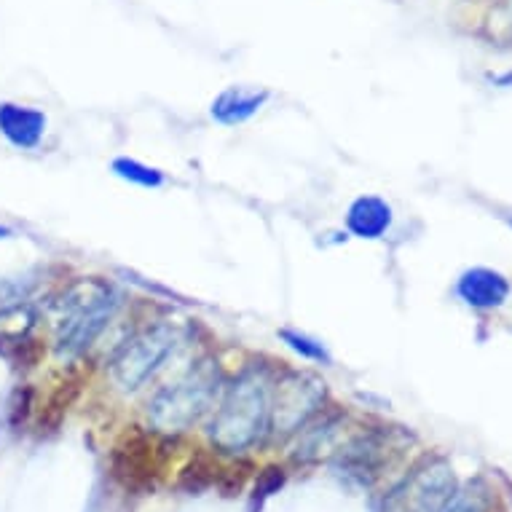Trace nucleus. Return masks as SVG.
Listing matches in <instances>:
<instances>
[{
    "label": "nucleus",
    "mask_w": 512,
    "mask_h": 512,
    "mask_svg": "<svg viewBox=\"0 0 512 512\" xmlns=\"http://www.w3.org/2000/svg\"><path fill=\"white\" fill-rule=\"evenodd\" d=\"M491 510V488L483 480H472L464 488H456L451 499L437 512H488Z\"/></svg>",
    "instance_id": "nucleus-12"
},
{
    "label": "nucleus",
    "mask_w": 512,
    "mask_h": 512,
    "mask_svg": "<svg viewBox=\"0 0 512 512\" xmlns=\"http://www.w3.org/2000/svg\"><path fill=\"white\" fill-rule=\"evenodd\" d=\"M271 376L263 365H247L223 389L212 413V445L223 454H247L269 437L271 427Z\"/></svg>",
    "instance_id": "nucleus-1"
},
{
    "label": "nucleus",
    "mask_w": 512,
    "mask_h": 512,
    "mask_svg": "<svg viewBox=\"0 0 512 512\" xmlns=\"http://www.w3.org/2000/svg\"><path fill=\"white\" fill-rule=\"evenodd\" d=\"M504 218H507V223H510V226H512V210L507 212V215H504Z\"/></svg>",
    "instance_id": "nucleus-15"
},
{
    "label": "nucleus",
    "mask_w": 512,
    "mask_h": 512,
    "mask_svg": "<svg viewBox=\"0 0 512 512\" xmlns=\"http://www.w3.org/2000/svg\"><path fill=\"white\" fill-rule=\"evenodd\" d=\"M0 234H6V231H3V228H0Z\"/></svg>",
    "instance_id": "nucleus-16"
},
{
    "label": "nucleus",
    "mask_w": 512,
    "mask_h": 512,
    "mask_svg": "<svg viewBox=\"0 0 512 512\" xmlns=\"http://www.w3.org/2000/svg\"><path fill=\"white\" fill-rule=\"evenodd\" d=\"M113 172L121 180H126V183L143 185V188H159V185H164V175H161L159 169L148 167V164L137 159H116L113 161Z\"/></svg>",
    "instance_id": "nucleus-13"
},
{
    "label": "nucleus",
    "mask_w": 512,
    "mask_h": 512,
    "mask_svg": "<svg viewBox=\"0 0 512 512\" xmlns=\"http://www.w3.org/2000/svg\"><path fill=\"white\" fill-rule=\"evenodd\" d=\"M459 298L472 309H499L510 298V282L494 269H470L459 277Z\"/></svg>",
    "instance_id": "nucleus-7"
},
{
    "label": "nucleus",
    "mask_w": 512,
    "mask_h": 512,
    "mask_svg": "<svg viewBox=\"0 0 512 512\" xmlns=\"http://www.w3.org/2000/svg\"><path fill=\"white\" fill-rule=\"evenodd\" d=\"M223 392V373L215 360H199L183 376L161 387L148 403V421L161 435H183L215 411Z\"/></svg>",
    "instance_id": "nucleus-2"
},
{
    "label": "nucleus",
    "mask_w": 512,
    "mask_h": 512,
    "mask_svg": "<svg viewBox=\"0 0 512 512\" xmlns=\"http://www.w3.org/2000/svg\"><path fill=\"white\" fill-rule=\"evenodd\" d=\"M341 419L338 416H330V419H322L317 424H311V427H303V437L301 443H298V454L295 459H301V462H317L322 456L333 451V443H336L338 432H341Z\"/></svg>",
    "instance_id": "nucleus-11"
},
{
    "label": "nucleus",
    "mask_w": 512,
    "mask_h": 512,
    "mask_svg": "<svg viewBox=\"0 0 512 512\" xmlns=\"http://www.w3.org/2000/svg\"><path fill=\"white\" fill-rule=\"evenodd\" d=\"M269 102L266 89H247V86H231L226 92H220L212 102V116L215 121L226 126H236L250 121L258 110Z\"/></svg>",
    "instance_id": "nucleus-9"
},
{
    "label": "nucleus",
    "mask_w": 512,
    "mask_h": 512,
    "mask_svg": "<svg viewBox=\"0 0 512 512\" xmlns=\"http://www.w3.org/2000/svg\"><path fill=\"white\" fill-rule=\"evenodd\" d=\"M279 336L285 341L293 352H298L303 360H311V362H330V354L325 346L314 341V338L303 336V333H295V330H279Z\"/></svg>",
    "instance_id": "nucleus-14"
},
{
    "label": "nucleus",
    "mask_w": 512,
    "mask_h": 512,
    "mask_svg": "<svg viewBox=\"0 0 512 512\" xmlns=\"http://www.w3.org/2000/svg\"><path fill=\"white\" fill-rule=\"evenodd\" d=\"M118 293L110 285L92 282L78 290L68 303L57 328V354L62 360H76L100 338L118 311Z\"/></svg>",
    "instance_id": "nucleus-3"
},
{
    "label": "nucleus",
    "mask_w": 512,
    "mask_h": 512,
    "mask_svg": "<svg viewBox=\"0 0 512 512\" xmlns=\"http://www.w3.org/2000/svg\"><path fill=\"white\" fill-rule=\"evenodd\" d=\"M325 403V381L309 370H285L271 381V437H290Z\"/></svg>",
    "instance_id": "nucleus-5"
},
{
    "label": "nucleus",
    "mask_w": 512,
    "mask_h": 512,
    "mask_svg": "<svg viewBox=\"0 0 512 512\" xmlns=\"http://www.w3.org/2000/svg\"><path fill=\"white\" fill-rule=\"evenodd\" d=\"M389 226H392V207L378 196H360L346 212V228L357 239H381Z\"/></svg>",
    "instance_id": "nucleus-10"
},
{
    "label": "nucleus",
    "mask_w": 512,
    "mask_h": 512,
    "mask_svg": "<svg viewBox=\"0 0 512 512\" xmlns=\"http://www.w3.org/2000/svg\"><path fill=\"white\" fill-rule=\"evenodd\" d=\"M43 132H46V116L35 108H22V105H11L3 102L0 105V135L6 137L14 148H35L41 143Z\"/></svg>",
    "instance_id": "nucleus-8"
},
{
    "label": "nucleus",
    "mask_w": 512,
    "mask_h": 512,
    "mask_svg": "<svg viewBox=\"0 0 512 512\" xmlns=\"http://www.w3.org/2000/svg\"><path fill=\"white\" fill-rule=\"evenodd\" d=\"M456 491V475L445 459H424L416 464L389 496L384 512H437Z\"/></svg>",
    "instance_id": "nucleus-6"
},
{
    "label": "nucleus",
    "mask_w": 512,
    "mask_h": 512,
    "mask_svg": "<svg viewBox=\"0 0 512 512\" xmlns=\"http://www.w3.org/2000/svg\"><path fill=\"white\" fill-rule=\"evenodd\" d=\"M177 344H180V330L172 322L148 325L135 338H129L110 362L113 384L124 392H137L159 373L161 365L177 349Z\"/></svg>",
    "instance_id": "nucleus-4"
}]
</instances>
